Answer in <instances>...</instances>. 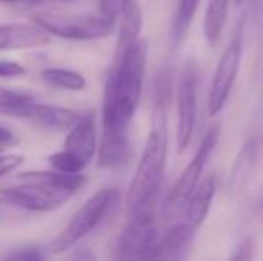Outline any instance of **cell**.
<instances>
[{
  "label": "cell",
  "mask_w": 263,
  "mask_h": 261,
  "mask_svg": "<svg viewBox=\"0 0 263 261\" xmlns=\"http://www.w3.org/2000/svg\"><path fill=\"white\" fill-rule=\"evenodd\" d=\"M73 195L63 190H54L36 183H22L0 188V206L24 209L32 213H47L63 208Z\"/></svg>",
  "instance_id": "obj_6"
},
{
  "label": "cell",
  "mask_w": 263,
  "mask_h": 261,
  "mask_svg": "<svg viewBox=\"0 0 263 261\" xmlns=\"http://www.w3.org/2000/svg\"><path fill=\"white\" fill-rule=\"evenodd\" d=\"M32 22L38 24L50 36H58L68 42H93L113 34L117 20L106 16H54L34 14Z\"/></svg>",
  "instance_id": "obj_4"
},
{
  "label": "cell",
  "mask_w": 263,
  "mask_h": 261,
  "mask_svg": "<svg viewBox=\"0 0 263 261\" xmlns=\"http://www.w3.org/2000/svg\"><path fill=\"white\" fill-rule=\"evenodd\" d=\"M197 6H199V0H179L176 18H174V34H176L177 39H183V36L190 29V24L194 20Z\"/></svg>",
  "instance_id": "obj_23"
},
{
  "label": "cell",
  "mask_w": 263,
  "mask_h": 261,
  "mask_svg": "<svg viewBox=\"0 0 263 261\" xmlns=\"http://www.w3.org/2000/svg\"><path fill=\"white\" fill-rule=\"evenodd\" d=\"M50 43V34L38 24H0V52L2 50L40 49Z\"/></svg>",
  "instance_id": "obj_11"
},
{
  "label": "cell",
  "mask_w": 263,
  "mask_h": 261,
  "mask_svg": "<svg viewBox=\"0 0 263 261\" xmlns=\"http://www.w3.org/2000/svg\"><path fill=\"white\" fill-rule=\"evenodd\" d=\"M120 27H118V42L117 54H122L129 45L140 38L143 27V9L138 0H133L122 9L120 13Z\"/></svg>",
  "instance_id": "obj_18"
},
{
  "label": "cell",
  "mask_w": 263,
  "mask_h": 261,
  "mask_svg": "<svg viewBox=\"0 0 263 261\" xmlns=\"http://www.w3.org/2000/svg\"><path fill=\"white\" fill-rule=\"evenodd\" d=\"M228 9L229 0H208L204 16V36L210 47H215L220 42L226 18H228Z\"/></svg>",
  "instance_id": "obj_20"
},
{
  "label": "cell",
  "mask_w": 263,
  "mask_h": 261,
  "mask_svg": "<svg viewBox=\"0 0 263 261\" xmlns=\"http://www.w3.org/2000/svg\"><path fill=\"white\" fill-rule=\"evenodd\" d=\"M55 2H61V4H68V2H76V0H55Z\"/></svg>",
  "instance_id": "obj_34"
},
{
  "label": "cell",
  "mask_w": 263,
  "mask_h": 261,
  "mask_svg": "<svg viewBox=\"0 0 263 261\" xmlns=\"http://www.w3.org/2000/svg\"><path fill=\"white\" fill-rule=\"evenodd\" d=\"M149 43L138 38L122 54L115 56L102 97L104 132H127L142 97Z\"/></svg>",
  "instance_id": "obj_1"
},
{
  "label": "cell",
  "mask_w": 263,
  "mask_h": 261,
  "mask_svg": "<svg viewBox=\"0 0 263 261\" xmlns=\"http://www.w3.org/2000/svg\"><path fill=\"white\" fill-rule=\"evenodd\" d=\"M68 134L65 138V149L73 152L77 157L90 163L97 154V116L95 111H88L84 115H79L77 122L70 127Z\"/></svg>",
  "instance_id": "obj_10"
},
{
  "label": "cell",
  "mask_w": 263,
  "mask_h": 261,
  "mask_svg": "<svg viewBox=\"0 0 263 261\" xmlns=\"http://www.w3.org/2000/svg\"><path fill=\"white\" fill-rule=\"evenodd\" d=\"M16 143H18V136L14 134L9 127L0 124V147H2V149H9V147L16 145Z\"/></svg>",
  "instance_id": "obj_28"
},
{
  "label": "cell",
  "mask_w": 263,
  "mask_h": 261,
  "mask_svg": "<svg viewBox=\"0 0 263 261\" xmlns=\"http://www.w3.org/2000/svg\"><path fill=\"white\" fill-rule=\"evenodd\" d=\"M166 150H168V134H166V108L165 98L159 97L153 113V127L147 136L142 157L131 179L127 190L129 211L154 206L159 186L163 181L166 165Z\"/></svg>",
  "instance_id": "obj_2"
},
{
  "label": "cell",
  "mask_w": 263,
  "mask_h": 261,
  "mask_svg": "<svg viewBox=\"0 0 263 261\" xmlns=\"http://www.w3.org/2000/svg\"><path fill=\"white\" fill-rule=\"evenodd\" d=\"M99 167L101 168H118L127 163L131 157V143L127 132H104L101 143L97 145Z\"/></svg>",
  "instance_id": "obj_15"
},
{
  "label": "cell",
  "mask_w": 263,
  "mask_h": 261,
  "mask_svg": "<svg viewBox=\"0 0 263 261\" xmlns=\"http://www.w3.org/2000/svg\"><path fill=\"white\" fill-rule=\"evenodd\" d=\"M251 242H246V244L240 245V251H236V254H233L231 258L233 259H249L251 258V251H253V247H251Z\"/></svg>",
  "instance_id": "obj_29"
},
{
  "label": "cell",
  "mask_w": 263,
  "mask_h": 261,
  "mask_svg": "<svg viewBox=\"0 0 263 261\" xmlns=\"http://www.w3.org/2000/svg\"><path fill=\"white\" fill-rule=\"evenodd\" d=\"M258 152H260V145L258 139H249L246 145L242 147L240 154L236 156L235 163L231 168V175H229V190L233 193H238L243 190V186L249 183L251 175L254 172L258 161Z\"/></svg>",
  "instance_id": "obj_17"
},
{
  "label": "cell",
  "mask_w": 263,
  "mask_h": 261,
  "mask_svg": "<svg viewBox=\"0 0 263 261\" xmlns=\"http://www.w3.org/2000/svg\"><path fill=\"white\" fill-rule=\"evenodd\" d=\"M218 136H220V126L215 124V126H211L208 132L204 134V138H202L194 159L184 168L181 177L177 179V183L172 186V190H170L168 197H166V202H165L166 213H177L181 208H184L188 197L192 195V192L197 188L199 181H201L202 170H204L206 161L210 159L211 152H213L215 145H217Z\"/></svg>",
  "instance_id": "obj_7"
},
{
  "label": "cell",
  "mask_w": 263,
  "mask_h": 261,
  "mask_svg": "<svg viewBox=\"0 0 263 261\" xmlns=\"http://www.w3.org/2000/svg\"><path fill=\"white\" fill-rule=\"evenodd\" d=\"M36 102L38 101L31 93H24V91L0 86V115L27 120L29 113H31L32 106Z\"/></svg>",
  "instance_id": "obj_19"
},
{
  "label": "cell",
  "mask_w": 263,
  "mask_h": 261,
  "mask_svg": "<svg viewBox=\"0 0 263 261\" xmlns=\"http://www.w3.org/2000/svg\"><path fill=\"white\" fill-rule=\"evenodd\" d=\"M49 165L55 172H63V174H79L88 167L81 157H77L68 149L58 150V152L49 156Z\"/></svg>",
  "instance_id": "obj_22"
},
{
  "label": "cell",
  "mask_w": 263,
  "mask_h": 261,
  "mask_svg": "<svg viewBox=\"0 0 263 261\" xmlns=\"http://www.w3.org/2000/svg\"><path fill=\"white\" fill-rule=\"evenodd\" d=\"M2 150H4V149H2V147H0V152H2Z\"/></svg>",
  "instance_id": "obj_36"
},
{
  "label": "cell",
  "mask_w": 263,
  "mask_h": 261,
  "mask_svg": "<svg viewBox=\"0 0 263 261\" xmlns=\"http://www.w3.org/2000/svg\"><path fill=\"white\" fill-rule=\"evenodd\" d=\"M42 81L52 88H59V90L66 91H83L86 88V77L77 70L70 68H45L40 73Z\"/></svg>",
  "instance_id": "obj_21"
},
{
  "label": "cell",
  "mask_w": 263,
  "mask_h": 261,
  "mask_svg": "<svg viewBox=\"0 0 263 261\" xmlns=\"http://www.w3.org/2000/svg\"><path fill=\"white\" fill-rule=\"evenodd\" d=\"M122 13V0H99V14L117 20Z\"/></svg>",
  "instance_id": "obj_27"
},
{
  "label": "cell",
  "mask_w": 263,
  "mask_h": 261,
  "mask_svg": "<svg viewBox=\"0 0 263 261\" xmlns=\"http://www.w3.org/2000/svg\"><path fill=\"white\" fill-rule=\"evenodd\" d=\"M120 200V192L117 188H102L93 193L70 218L66 227L50 242L49 247L50 256H59L63 252L73 249L83 238L93 233L107 215L113 211V208Z\"/></svg>",
  "instance_id": "obj_3"
},
{
  "label": "cell",
  "mask_w": 263,
  "mask_h": 261,
  "mask_svg": "<svg viewBox=\"0 0 263 261\" xmlns=\"http://www.w3.org/2000/svg\"><path fill=\"white\" fill-rule=\"evenodd\" d=\"M45 0H25V4H29V6H40V4H43Z\"/></svg>",
  "instance_id": "obj_31"
},
{
  "label": "cell",
  "mask_w": 263,
  "mask_h": 261,
  "mask_svg": "<svg viewBox=\"0 0 263 261\" xmlns=\"http://www.w3.org/2000/svg\"><path fill=\"white\" fill-rule=\"evenodd\" d=\"M27 73L24 65L13 59H0V79H14Z\"/></svg>",
  "instance_id": "obj_26"
},
{
  "label": "cell",
  "mask_w": 263,
  "mask_h": 261,
  "mask_svg": "<svg viewBox=\"0 0 263 261\" xmlns=\"http://www.w3.org/2000/svg\"><path fill=\"white\" fill-rule=\"evenodd\" d=\"M215 190H217V177L208 175L204 181H199L197 188L192 192V195L184 204V222L194 227L195 231L202 226L206 215H208L215 197Z\"/></svg>",
  "instance_id": "obj_13"
},
{
  "label": "cell",
  "mask_w": 263,
  "mask_h": 261,
  "mask_svg": "<svg viewBox=\"0 0 263 261\" xmlns=\"http://www.w3.org/2000/svg\"><path fill=\"white\" fill-rule=\"evenodd\" d=\"M77 247V245H76ZM72 258L73 259H95L97 256L93 254V252H90L86 247H77V251L72 254Z\"/></svg>",
  "instance_id": "obj_30"
},
{
  "label": "cell",
  "mask_w": 263,
  "mask_h": 261,
  "mask_svg": "<svg viewBox=\"0 0 263 261\" xmlns=\"http://www.w3.org/2000/svg\"><path fill=\"white\" fill-rule=\"evenodd\" d=\"M240 59H242V38L236 34L229 42L226 50L222 52L218 65L215 68V75L211 81L210 95H208V111L210 115H218L224 109L229 95H231L233 84L238 75Z\"/></svg>",
  "instance_id": "obj_8"
},
{
  "label": "cell",
  "mask_w": 263,
  "mask_h": 261,
  "mask_svg": "<svg viewBox=\"0 0 263 261\" xmlns=\"http://www.w3.org/2000/svg\"><path fill=\"white\" fill-rule=\"evenodd\" d=\"M129 2H133V0H122V9H124V7L127 6Z\"/></svg>",
  "instance_id": "obj_33"
},
{
  "label": "cell",
  "mask_w": 263,
  "mask_h": 261,
  "mask_svg": "<svg viewBox=\"0 0 263 261\" xmlns=\"http://www.w3.org/2000/svg\"><path fill=\"white\" fill-rule=\"evenodd\" d=\"M77 118H79V113L73 111V109L54 104H40V102L32 106L31 113L27 116V120L38 124L40 127L58 132H66L77 122Z\"/></svg>",
  "instance_id": "obj_16"
},
{
  "label": "cell",
  "mask_w": 263,
  "mask_h": 261,
  "mask_svg": "<svg viewBox=\"0 0 263 261\" xmlns=\"http://www.w3.org/2000/svg\"><path fill=\"white\" fill-rule=\"evenodd\" d=\"M25 157L20 154H2L0 152V179L6 175L16 172V168H20L24 165Z\"/></svg>",
  "instance_id": "obj_25"
},
{
  "label": "cell",
  "mask_w": 263,
  "mask_h": 261,
  "mask_svg": "<svg viewBox=\"0 0 263 261\" xmlns=\"http://www.w3.org/2000/svg\"><path fill=\"white\" fill-rule=\"evenodd\" d=\"M0 209H2V206H0Z\"/></svg>",
  "instance_id": "obj_37"
},
{
  "label": "cell",
  "mask_w": 263,
  "mask_h": 261,
  "mask_svg": "<svg viewBox=\"0 0 263 261\" xmlns=\"http://www.w3.org/2000/svg\"><path fill=\"white\" fill-rule=\"evenodd\" d=\"M197 116V75L195 66L188 61L181 73L177 86V129L176 145L177 152H184L192 142Z\"/></svg>",
  "instance_id": "obj_9"
},
{
  "label": "cell",
  "mask_w": 263,
  "mask_h": 261,
  "mask_svg": "<svg viewBox=\"0 0 263 261\" xmlns=\"http://www.w3.org/2000/svg\"><path fill=\"white\" fill-rule=\"evenodd\" d=\"M131 213L125 229L118 236L115 247V258L118 259H151L154 244L158 240V229L154 226V206L135 209Z\"/></svg>",
  "instance_id": "obj_5"
},
{
  "label": "cell",
  "mask_w": 263,
  "mask_h": 261,
  "mask_svg": "<svg viewBox=\"0 0 263 261\" xmlns=\"http://www.w3.org/2000/svg\"><path fill=\"white\" fill-rule=\"evenodd\" d=\"M194 236L195 229L188 226L184 220L168 227L163 234H158L151 259H183L190 251Z\"/></svg>",
  "instance_id": "obj_12"
},
{
  "label": "cell",
  "mask_w": 263,
  "mask_h": 261,
  "mask_svg": "<svg viewBox=\"0 0 263 261\" xmlns=\"http://www.w3.org/2000/svg\"><path fill=\"white\" fill-rule=\"evenodd\" d=\"M235 2H236V4H242V2H243V0H235Z\"/></svg>",
  "instance_id": "obj_35"
},
{
  "label": "cell",
  "mask_w": 263,
  "mask_h": 261,
  "mask_svg": "<svg viewBox=\"0 0 263 261\" xmlns=\"http://www.w3.org/2000/svg\"><path fill=\"white\" fill-rule=\"evenodd\" d=\"M18 0H0V4H4V6H11V4H16Z\"/></svg>",
  "instance_id": "obj_32"
},
{
  "label": "cell",
  "mask_w": 263,
  "mask_h": 261,
  "mask_svg": "<svg viewBox=\"0 0 263 261\" xmlns=\"http://www.w3.org/2000/svg\"><path fill=\"white\" fill-rule=\"evenodd\" d=\"M16 181L22 183H36V185L49 186L54 190H63L72 195H76L81 188L88 183V177L79 172V174H63L55 170H31L16 174Z\"/></svg>",
  "instance_id": "obj_14"
},
{
  "label": "cell",
  "mask_w": 263,
  "mask_h": 261,
  "mask_svg": "<svg viewBox=\"0 0 263 261\" xmlns=\"http://www.w3.org/2000/svg\"><path fill=\"white\" fill-rule=\"evenodd\" d=\"M49 256L50 252L47 245L31 244V245H22L20 249H13V251L6 252L2 258L9 261H43L49 258Z\"/></svg>",
  "instance_id": "obj_24"
}]
</instances>
